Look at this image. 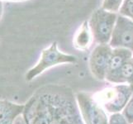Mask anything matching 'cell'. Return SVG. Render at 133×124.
<instances>
[{"label":"cell","instance_id":"6da1fadb","mask_svg":"<svg viewBox=\"0 0 133 124\" xmlns=\"http://www.w3.org/2000/svg\"><path fill=\"white\" fill-rule=\"evenodd\" d=\"M77 58L75 56L61 52L59 50L56 41H54L49 47L42 50L38 62L26 72V81H31L49 68L66 63H75Z\"/></svg>","mask_w":133,"mask_h":124},{"label":"cell","instance_id":"7a4b0ae2","mask_svg":"<svg viewBox=\"0 0 133 124\" xmlns=\"http://www.w3.org/2000/svg\"><path fill=\"white\" fill-rule=\"evenodd\" d=\"M118 14L98 8L89 20L94 40L98 44H109Z\"/></svg>","mask_w":133,"mask_h":124},{"label":"cell","instance_id":"3957f363","mask_svg":"<svg viewBox=\"0 0 133 124\" xmlns=\"http://www.w3.org/2000/svg\"><path fill=\"white\" fill-rule=\"evenodd\" d=\"M98 94L95 99L102 104L103 108L108 113H117L125 108L132 97L133 89L128 84H121L105 89Z\"/></svg>","mask_w":133,"mask_h":124},{"label":"cell","instance_id":"277c9868","mask_svg":"<svg viewBox=\"0 0 133 124\" xmlns=\"http://www.w3.org/2000/svg\"><path fill=\"white\" fill-rule=\"evenodd\" d=\"M76 100L84 124H108L104 109L91 94L79 92Z\"/></svg>","mask_w":133,"mask_h":124},{"label":"cell","instance_id":"5b68a950","mask_svg":"<svg viewBox=\"0 0 133 124\" xmlns=\"http://www.w3.org/2000/svg\"><path fill=\"white\" fill-rule=\"evenodd\" d=\"M23 116L26 124H50V109L47 95L32 97L25 104Z\"/></svg>","mask_w":133,"mask_h":124},{"label":"cell","instance_id":"8992f818","mask_svg":"<svg viewBox=\"0 0 133 124\" xmlns=\"http://www.w3.org/2000/svg\"><path fill=\"white\" fill-rule=\"evenodd\" d=\"M109 45L112 48H127L133 52V20L117 16Z\"/></svg>","mask_w":133,"mask_h":124},{"label":"cell","instance_id":"52a82bcc","mask_svg":"<svg viewBox=\"0 0 133 124\" xmlns=\"http://www.w3.org/2000/svg\"><path fill=\"white\" fill-rule=\"evenodd\" d=\"M112 48L109 44H98L89 57L90 71L98 80H106Z\"/></svg>","mask_w":133,"mask_h":124},{"label":"cell","instance_id":"ba28073f","mask_svg":"<svg viewBox=\"0 0 133 124\" xmlns=\"http://www.w3.org/2000/svg\"><path fill=\"white\" fill-rule=\"evenodd\" d=\"M25 104L0 99V124H14L17 117L23 113Z\"/></svg>","mask_w":133,"mask_h":124},{"label":"cell","instance_id":"9c48e42d","mask_svg":"<svg viewBox=\"0 0 133 124\" xmlns=\"http://www.w3.org/2000/svg\"><path fill=\"white\" fill-rule=\"evenodd\" d=\"M132 56H133V52L129 49L112 48V52L111 59H110L106 79L113 75H115L124 66V64L129 61Z\"/></svg>","mask_w":133,"mask_h":124},{"label":"cell","instance_id":"30bf717a","mask_svg":"<svg viewBox=\"0 0 133 124\" xmlns=\"http://www.w3.org/2000/svg\"><path fill=\"white\" fill-rule=\"evenodd\" d=\"M93 34L89 27V21H84L77 30L74 36V45L79 50L89 49L93 42Z\"/></svg>","mask_w":133,"mask_h":124},{"label":"cell","instance_id":"8fae6325","mask_svg":"<svg viewBox=\"0 0 133 124\" xmlns=\"http://www.w3.org/2000/svg\"><path fill=\"white\" fill-rule=\"evenodd\" d=\"M106 80L113 84H127L133 89V56L115 75L107 78Z\"/></svg>","mask_w":133,"mask_h":124},{"label":"cell","instance_id":"7c38bea8","mask_svg":"<svg viewBox=\"0 0 133 124\" xmlns=\"http://www.w3.org/2000/svg\"><path fill=\"white\" fill-rule=\"evenodd\" d=\"M47 98L50 109V124H73L70 115L67 113V108L63 106H56L50 96L47 95Z\"/></svg>","mask_w":133,"mask_h":124},{"label":"cell","instance_id":"4fadbf2b","mask_svg":"<svg viewBox=\"0 0 133 124\" xmlns=\"http://www.w3.org/2000/svg\"><path fill=\"white\" fill-rule=\"evenodd\" d=\"M124 0H103L102 7L103 9L112 12H119Z\"/></svg>","mask_w":133,"mask_h":124},{"label":"cell","instance_id":"5bb4252c","mask_svg":"<svg viewBox=\"0 0 133 124\" xmlns=\"http://www.w3.org/2000/svg\"><path fill=\"white\" fill-rule=\"evenodd\" d=\"M119 14L133 20V0H124L119 10Z\"/></svg>","mask_w":133,"mask_h":124},{"label":"cell","instance_id":"9a60e30c","mask_svg":"<svg viewBox=\"0 0 133 124\" xmlns=\"http://www.w3.org/2000/svg\"><path fill=\"white\" fill-rule=\"evenodd\" d=\"M123 117L125 118L128 124H133V95L123 108Z\"/></svg>","mask_w":133,"mask_h":124},{"label":"cell","instance_id":"2e32d148","mask_svg":"<svg viewBox=\"0 0 133 124\" xmlns=\"http://www.w3.org/2000/svg\"><path fill=\"white\" fill-rule=\"evenodd\" d=\"M108 124H128V122H127V120L123 117L122 114L117 113H113L110 117Z\"/></svg>","mask_w":133,"mask_h":124},{"label":"cell","instance_id":"e0dca14e","mask_svg":"<svg viewBox=\"0 0 133 124\" xmlns=\"http://www.w3.org/2000/svg\"><path fill=\"white\" fill-rule=\"evenodd\" d=\"M3 3L2 1L0 0V19L3 16Z\"/></svg>","mask_w":133,"mask_h":124},{"label":"cell","instance_id":"ac0fdd59","mask_svg":"<svg viewBox=\"0 0 133 124\" xmlns=\"http://www.w3.org/2000/svg\"><path fill=\"white\" fill-rule=\"evenodd\" d=\"M7 1H24V0H7Z\"/></svg>","mask_w":133,"mask_h":124}]
</instances>
